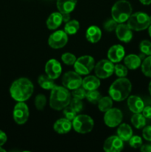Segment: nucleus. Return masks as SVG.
<instances>
[{
	"label": "nucleus",
	"mask_w": 151,
	"mask_h": 152,
	"mask_svg": "<svg viewBox=\"0 0 151 152\" xmlns=\"http://www.w3.org/2000/svg\"><path fill=\"white\" fill-rule=\"evenodd\" d=\"M125 50L121 45H114L109 48L107 51V57L109 60L113 63H117L124 58Z\"/></svg>",
	"instance_id": "dca6fc26"
},
{
	"label": "nucleus",
	"mask_w": 151,
	"mask_h": 152,
	"mask_svg": "<svg viewBox=\"0 0 151 152\" xmlns=\"http://www.w3.org/2000/svg\"><path fill=\"white\" fill-rule=\"evenodd\" d=\"M117 25H118V22H115L112 18V19L107 20L104 23V28L107 31H108V32H111V31H115V28H116Z\"/></svg>",
	"instance_id": "58836bf2"
},
{
	"label": "nucleus",
	"mask_w": 151,
	"mask_h": 152,
	"mask_svg": "<svg viewBox=\"0 0 151 152\" xmlns=\"http://www.w3.org/2000/svg\"><path fill=\"white\" fill-rule=\"evenodd\" d=\"M100 85L99 78L96 76H87L82 80L81 86L86 91H93L97 90Z\"/></svg>",
	"instance_id": "412c9836"
},
{
	"label": "nucleus",
	"mask_w": 151,
	"mask_h": 152,
	"mask_svg": "<svg viewBox=\"0 0 151 152\" xmlns=\"http://www.w3.org/2000/svg\"><path fill=\"white\" fill-rule=\"evenodd\" d=\"M64 115L65 116V118L68 119L70 121H73L74 118L76 117V116L77 115V112L72 108V107L70 105V106H66L64 108L63 111Z\"/></svg>",
	"instance_id": "f704fd0d"
},
{
	"label": "nucleus",
	"mask_w": 151,
	"mask_h": 152,
	"mask_svg": "<svg viewBox=\"0 0 151 152\" xmlns=\"http://www.w3.org/2000/svg\"><path fill=\"white\" fill-rule=\"evenodd\" d=\"M72 122L67 118H61L56 120L53 125V129L59 134H65L70 132L72 129Z\"/></svg>",
	"instance_id": "a211bd4d"
},
{
	"label": "nucleus",
	"mask_w": 151,
	"mask_h": 152,
	"mask_svg": "<svg viewBox=\"0 0 151 152\" xmlns=\"http://www.w3.org/2000/svg\"><path fill=\"white\" fill-rule=\"evenodd\" d=\"M139 1L144 5H149L151 4V0H139Z\"/></svg>",
	"instance_id": "a18cd8bd"
},
{
	"label": "nucleus",
	"mask_w": 151,
	"mask_h": 152,
	"mask_svg": "<svg viewBox=\"0 0 151 152\" xmlns=\"http://www.w3.org/2000/svg\"><path fill=\"white\" fill-rule=\"evenodd\" d=\"M148 90H149L150 94V95H151V81H150V83H149V87H148Z\"/></svg>",
	"instance_id": "de8ad7c7"
},
{
	"label": "nucleus",
	"mask_w": 151,
	"mask_h": 152,
	"mask_svg": "<svg viewBox=\"0 0 151 152\" xmlns=\"http://www.w3.org/2000/svg\"><path fill=\"white\" fill-rule=\"evenodd\" d=\"M127 106L131 112L133 114L136 113H142L144 107V103L141 97L138 96H130L127 97Z\"/></svg>",
	"instance_id": "f3484780"
},
{
	"label": "nucleus",
	"mask_w": 151,
	"mask_h": 152,
	"mask_svg": "<svg viewBox=\"0 0 151 152\" xmlns=\"http://www.w3.org/2000/svg\"><path fill=\"white\" fill-rule=\"evenodd\" d=\"M86 94H87V91L83 87L81 88V86L73 90L72 92V95L73 96V97L81 99V100L86 98Z\"/></svg>",
	"instance_id": "c9c22d12"
},
{
	"label": "nucleus",
	"mask_w": 151,
	"mask_h": 152,
	"mask_svg": "<svg viewBox=\"0 0 151 152\" xmlns=\"http://www.w3.org/2000/svg\"><path fill=\"white\" fill-rule=\"evenodd\" d=\"M142 113L146 119H151V106L144 107Z\"/></svg>",
	"instance_id": "a19ab883"
},
{
	"label": "nucleus",
	"mask_w": 151,
	"mask_h": 152,
	"mask_svg": "<svg viewBox=\"0 0 151 152\" xmlns=\"http://www.w3.org/2000/svg\"><path fill=\"white\" fill-rule=\"evenodd\" d=\"M140 149L142 152H151V145H149V144L142 145Z\"/></svg>",
	"instance_id": "37998d69"
},
{
	"label": "nucleus",
	"mask_w": 151,
	"mask_h": 152,
	"mask_svg": "<svg viewBox=\"0 0 151 152\" xmlns=\"http://www.w3.org/2000/svg\"><path fill=\"white\" fill-rule=\"evenodd\" d=\"M133 30L127 25V24L119 23L115 28V34L120 41L124 43H128L133 39Z\"/></svg>",
	"instance_id": "2eb2a0df"
},
{
	"label": "nucleus",
	"mask_w": 151,
	"mask_h": 152,
	"mask_svg": "<svg viewBox=\"0 0 151 152\" xmlns=\"http://www.w3.org/2000/svg\"><path fill=\"white\" fill-rule=\"evenodd\" d=\"M95 74L99 79H107L114 73V64L109 59H102L94 67Z\"/></svg>",
	"instance_id": "6e6552de"
},
{
	"label": "nucleus",
	"mask_w": 151,
	"mask_h": 152,
	"mask_svg": "<svg viewBox=\"0 0 151 152\" xmlns=\"http://www.w3.org/2000/svg\"><path fill=\"white\" fill-rule=\"evenodd\" d=\"M86 39L90 43H96L102 38V31L96 25L90 26L86 31Z\"/></svg>",
	"instance_id": "6ab92c4d"
},
{
	"label": "nucleus",
	"mask_w": 151,
	"mask_h": 152,
	"mask_svg": "<svg viewBox=\"0 0 151 152\" xmlns=\"http://www.w3.org/2000/svg\"><path fill=\"white\" fill-rule=\"evenodd\" d=\"M62 21L64 22H68V21L70 20V13H62Z\"/></svg>",
	"instance_id": "c03bdc74"
},
{
	"label": "nucleus",
	"mask_w": 151,
	"mask_h": 152,
	"mask_svg": "<svg viewBox=\"0 0 151 152\" xmlns=\"http://www.w3.org/2000/svg\"><path fill=\"white\" fill-rule=\"evenodd\" d=\"M82 84V79L80 74L76 71H68L62 77V85L68 90H74Z\"/></svg>",
	"instance_id": "9b49d317"
},
{
	"label": "nucleus",
	"mask_w": 151,
	"mask_h": 152,
	"mask_svg": "<svg viewBox=\"0 0 151 152\" xmlns=\"http://www.w3.org/2000/svg\"><path fill=\"white\" fill-rule=\"evenodd\" d=\"M142 71L146 77L151 78V55L144 59L142 62Z\"/></svg>",
	"instance_id": "c85d7f7f"
},
{
	"label": "nucleus",
	"mask_w": 151,
	"mask_h": 152,
	"mask_svg": "<svg viewBox=\"0 0 151 152\" xmlns=\"http://www.w3.org/2000/svg\"><path fill=\"white\" fill-rule=\"evenodd\" d=\"M131 4L127 0H118L111 9L112 18L118 23H124L132 14Z\"/></svg>",
	"instance_id": "20e7f679"
},
{
	"label": "nucleus",
	"mask_w": 151,
	"mask_h": 152,
	"mask_svg": "<svg viewBox=\"0 0 151 152\" xmlns=\"http://www.w3.org/2000/svg\"><path fill=\"white\" fill-rule=\"evenodd\" d=\"M101 97H102V95H101L100 92L96 90L87 91V94H86V99L89 102L93 104L98 103Z\"/></svg>",
	"instance_id": "c756f323"
},
{
	"label": "nucleus",
	"mask_w": 151,
	"mask_h": 152,
	"mask_svg": "<svg viewBox=\"0 0 151 152\" xmlns=\"http://www.w3.org/2000/svg\"><path fill=\"white\" fill-rule=\"evenodd\" d=\"M73 129L79 134H87L91 132L94 127L93 119L86 114L76 115L72 122Z\"/></svg>",
	"instance_id": "423d86ee"
},
{
	"label": "nucleus",
	"mask_w": 151,
	"mask_h": 152,
	"mask_svg": "<svg viewBox=\"0 0 151 152\" xmlns=\"http://www.w3.org/2000/svg\"><path fill=\"white\" fill-rule=\"evenodd\" d=\"M70 105L76 111L77 113L80 112L83 109V103L81 102V99H77V98L73 97V99H71L70 102Z\"/></svg>",
	"instance_id": "4c0bfd02"
},
{
	"label": "nucleus",
	"mask_w": 151,
	"mask_h": 152,
	"mask_svg": "<svg viewBox=\"0 0 151 152\" xmlns=\"http://www.w3.org/2000/svg\"><path fill=\"white\" fill-rule=\"evenodd\" d=\"M150 25H151V16H150Z\"/></svg>",
	"instance_id": "8fccbe9b"
},
{
	"label": "nucleus",
	"mask_w": 151,
	"mask_h": 152,
	"mask_svg": "<svg viewBox=\"0 0 151 152\" xmlns=\"http://www.w3.org/2000/svg\"><path fill=\"white\" fill-rule=\"evenodd\" d=\"M139 49L143 54L147 56L151 55V42L149 40H142L139 45Z\"/></svg>",
	"instance_id": "2f4dec72"
},
{
	"label": "nucleus",
	"mask_w": 151,
	"mask_h": 152,
	"mask_svg": "<svg viewBox=\"0 0 151 152\" xmlns=\"http://www.w3.org/2000/svg\"><path fill=\"white\" fill-rule=\"evenodd\" d=\"M46 74L53 80H56L62 74V68L61 63L55 59H51L47 62L44 68Z\"/></svg>",
	"instance_id": "4468645a"
},
{
	"label": "nucleus",
	"mask_w": 151,
	"mask_h": 152,
	"mask_svg": "<svg viewBox=\"0 0 151 152\" xmlns=\"http://www.w3.org/2000/svg\"><path fill=\"white\" fill-rule=\"evenodd\" d=\"M129 144L133 148H141V146L142 145V139L141 138V137L137 136V135L132 136L129 140Z\"/></svg>",
	"instance_id": "e433bc0d"
},
{
	"label": "nucleus",
	"mask_w": 151,
	"mask_h": 152,
	"mask_svg": "<svg viewBox=\"0 0 151 152\" xmlns=\"http://www.w3.org/2000/svg\"><path fill=\"white\" fill-rule=\"evenodd\" d=\"M77 0H57L56 7L61 13H70L75 9Z\"/></svg>",
	"instance_id": "aec40b11"
},
{
	"label": "nucleus",
	"mask_w": 151,
	"mask_h": 152,
	"mask_svg": "<svg viewBox=\"0 0 151 152\" xmlns=\"http://www.w3.org/2000/svg\"><path fill=\"white\" fill-rule=\"evenodd\" d=\"M68 41V34L65 31H55L48 38V45L53 49H59L65 47Z\"/></svg>",
	"instance_id": "f8f14e48"
},
{
	"label": "nucleus",
	"mask_w": 151,
	"mask_h": 152,
	"mask_svg": "<svg viewBox=\"0 0 151 152\" xmlns=\"http://www.w3.org/2000/svg\"><path fill=\"white\" fill-rule=\"evenodd\" d=\"M73 67L76 72L80 75H87L94 69L95 60L89 55L81 56L76 59Z\"/></svg>",
	"instance_id": "0eeeda50"
},
{
	"label": "nucleus",
	"mask_w": 151,
	"mask_h": 152,
	"mask_svg": "<svg viewBox=\"0 0 151 152\" xmlns=\"http://www.w3.org/2000/svg\"><path fill=\"white\" fill-rule=\"evenodd\" d=\"M33 90V85L30 80L27 78H19L10 86V94L14 100L25 102L32 96Z\"/></svg>",
	"instance_id": "f257e3e1"
},
{
	"label": "nucleus",
	"mask_w": 151,
	"mask_h": 152,
	"mask_svg": "<svg viewBox=\"0 0 151 152\" xmlns=\"http://www.w3.org/2000/svg\"><path fill=\"white\" fill-rule=\"evenodd\" d=\"M53 80L47 75H40L38 78V83L44 90H51L56 86Z\"/></svg>",
	"instance_id": "393cba45"
},
{
	"label": "nucleus",
	"mask_w": 151,
	"mask_h": 152,
	"mask_svg": "<svg viewBox=\"0 0 151 152\" xmlns=\"http://www.w3.org/2000/svg\"><path fill=\"white\" fill-rule=\"evenodd\" d=\"M79 22L77 20H70L66 22L64 31L68 35H74L79 30Z\"/></svg>",
	"instance_id": "cd10ccee"
},
{
	"label": "nucleus",
	"mask_w": 151,
	"mask_h": 152,
	"mask_svg": "<svg viewBox=\"0 0 151 152\" xmlns=\"http://www.w3.org/2000/svg\"><path fill=\"white\" fill-rule=\"evenodd\" d=\"M124 148V141L118 136H111L104 142L103 149L106 152H119Z\"/></svg>",
	"instance_id": "ddd939ff"
},
{
	"label": "nucleus",
	"mask_w": 151,
	"mask_h": 152,
	"mask_svg": "<svg viewBox=\"0 0 151 152\" xmlns=\"http://www.w3.org/2000/svg\"><path fill=\"white\" fill-rule=\"evenodd\" d=\"M128 68L121 64H116L114 65V73L118 77H125L128 73Z\"/></svg>",
	"instance_id": "473e14b6"
},
{
	"label": "nucleus",
	"mask_w": 151,
	"mask_h": 152,
	"mask_svg": "<svg viewBox=\"0 0 151 152\" xmlns=\"http://www.w3.org/2000/svg\"><path fill=\"white\" fill-rule=\"evenodd\" d=\"M131 90L132 84L130 80L125 77H119L110 86L108 93L113 100L121 102L128 97Z\"/></svg>",
	"instance_id": "f03ea898"
},
{
	"label": "nucleus",
	"mask_w": 151,
	"mask_h": 152,
	"mask_svg": "<svg viewBox=\"0 0 151 152\" xmlns=\"http://www.w3.org/2000/svg\"><path fill=\"white\" fill-rule=\"evenodd\" d=\"M148 33H149L150 37H151V25L148 27Z\"/></svg>",
	"instance_id": "49530a36"
},
{
	"label": "nucleus",
	"mask_w": 151,
	"mask_h": 152,
	"mask_svg": "<svg viewBox=\"0 0 151 152\" xmlns=\"http://www.w3.org/2000/svg\"><path fill=\"white\" fill-rule=\"evenodd\" d=\"M127 25L133 31H144L150 25V16L144 12H136L130 15L127 19Z\"/></svg>",
	"instance_id": "39448f33"
},
{
	"label": "nucleus",
	"mask_w": 151,
	"mask_h": 152,
	"mask_svg": "<svg viewBox=\"0 0 151 152\" xmlns=\"http://www.w3.org/2000/svg\"><path fill=\"white\" fill-rule=\"evenodd\" d=\"M7 137L6 134L4 133V132L0 130V146L4 145V144L7 142Z\"/></svg>",
	"instance_id": "79ce46f5"
},
{
	"label": "nucleus",
	"mask_w": 151,
	"mask_h": 152,
	"mask_svg": "<svg viewBox=\"0 0 151 152\" xmlns=\"http://www.w3.org/2000/svg\"><path fill=\"white\" fill-rule=\"evenodd\" d=\"M123 120V114L118 108H112L105 112L104 122L110 128H115L119 126Z\"/></svg>",
	"instance_id": "1a4fd4ad"
},
{
	"label": "nucleus",
	"mask_w": 151,
	"mask_h": 152,
	"mask_svg": "<svg viewBox=\"0 0 151 152\" xmlns=\"http://www.w3.org/2000/svg\"><path fill=\"white\" fill-rule=\"evenodd\" d=\"M117 136L124 142L129 141L130 137L133 136V129L127 123L120 124L117 129Z\"/></svg>",
	"instance_id": "5701e85b"
},
{
	"label": "nucleus",
	"mask_w": 151,
	"mask_h": 152,
	"mask_svg": "<svg viewBox=\"0 0 151 152\" xmlns=\"http://www.w3.org/2000/svg\"><path fill=\"white\" fill-rule=\"evenodd\" d=\"M125 66L130 70H136L142 65V59L136 54H129L124 58Z\"/></svg>",
	"instance_id": "b1692460"
},
{
	"label": "nucleus",
	"mask_w": 151,
	"mask_h": 152,
	"mask_svg": "<svg viewBox=\"0 0 151 152\" xmlns=\"http://www.w3.org/2000/svg\"><path fill=\"white\" fill-rule=\"evenodd\" d=\"M112 107L113 99L110 96H102L98 102V108L102 112H106L107 111L112 108Z\"/></svg>",
	"instance_id": "bb28decb"
},
{
	"label": "nucleus",
	"mask_w": 151,
	"mask_h": 152,
	"mask_svg": "<svg viewBox=\"0 0 151 152\" xmlns=\"http://www.w3.org/2000/svg\"><path fill=\"white\" fill-rule=\"evenodd\" d=\"M47 103V99L44 94H38L35 98V106L38 111H42Z\"/></svg>",
	"instance_id": "7c9ffc66"
},
{
	"label": "nucleus",
	"mask_w": 151,
	"mask_h": 152,
	"mask_svg": "<svg viewBox=\"0 0 151 152\" xmlns=\"http://www.w3.org/2000/svg\"><path fill=\"white\" fill-rule=\"evenodd\" d=\"M71 95L69 90L64 86H55L50 95V106L56 111H61L70 105Z\"/></svg>",
	"instance_id": "7ed1b4c3"
},
{
	"label": "nucleus",
	"mask_w": 151,
	"mask_h": 152,
	"mask_svg": "<svg viewBox=\"0 0 151 152\" xmlns=\"http://www.w3.org/2000/svg\"><path fill=\"white\" fill-rule=\"evenodd\" d=\"M62 60L65 65H73L76 60V57L74 54L71 53H65L62 55Z\"/></svg>",
	"instance_id": "72a5a7b5"
},
{
	"label": "nucleus",
	"mask_w": 151,
	"mask_h": 152,
	"mask_svg": "<svg viewBox=\"0 0 151 152\" xmlns=\"http://www.w3.org/2000/svg\"><path fill=\"white\" fill-rule=\"evenodd\" d=\"M29 108L25 102H18L14 106L13 117L14 121L18 125H23L28 121L29 118Z\"/></svg>",
	"instance_id": "9d476101"
},
{
	"label": "nucleus",
	"mask_w": 151,
	"mask_h": 152,
	"mask_svg": "<svg viewBox=\"0 0 151 152\" xmlns=\"http://www.w3.org/2000/svg\"><path fill=\"white\" fill-rule=\"evenodd\" d=\"M142 136L147 141L151 142V126H144L142 131Z\"/></svg>",
	"instance_id": "ea45409f"
},
{
	"label": "nucleus",
	"mask_w": 151,
	"mask_h": 152,
	"mask_svg": "<svg viewBox=\"0 0 151 152\" xmlns=\"http://www.w3.org/2000/svg\"><path fill=\"white\" fill-rule=\"evenodd\" d=\"M131 123L136 129H141L146 125V118L142 113H136L132 116Z\"/></svg>",
	"instance_id": "a878e982"
},
{
	"label": "nucleus",
	"mask_w": 151,
	"mask_h": 152,
	"mask_svg": "<svg viewBox=\"0 0 151 152\" xmlns=\"http://www.w3.org/2000/svg\"><path fill=\"white\" fill-rule=\"evenodd\" d=\"M1 151H2V152H5L6 151L4 149V148H1V146H0V152H1Z\"/></svg>",
	"instance_id": "09e8293b"
},
{
	"label": "nucleus",
	"mask_w": 151,
	"mask_h": 152,
	"mask_svg": "<svg viewBox=\"0 0 151 152\" xmlns=\"http://www.w3.org/2000/svg\"><path fill=\"white\" fill-rule=\"evenodd\" d=\"M63 22L62 21V15L60 12H54L52 13L47 18L46 25L48 29L56 30L62 25Z\"/></svg>",
	"instance_id": "4be33fe9"
}]
</instances>
